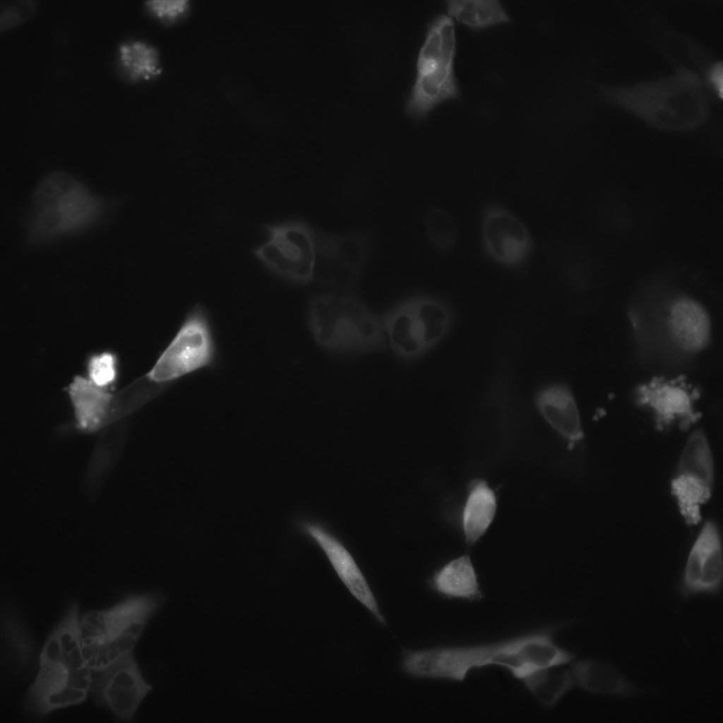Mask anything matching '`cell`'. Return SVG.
<instances>
[{"instance_id": "cell-18", "label": "cell", "mask_w": 723, "mask_h": 723, "mask_svg": "<svg viewBox=\"0 0 723 723\" xmlns=\"http://www.w3.org/2000/svg\"><path fill=\"white\" fill-rule=\"evenodd\" d=\"M534 403L546 423L570 443L583 438L580 408L569 385L554 382L541 387L534 396Z\"/></svg>"}, {"instance_id": "cell-1", "label": "cell", "mask_w": 723, "mask_h": 723, "mask_svg": "<svg viewBox=\"0 0 723 723\" xmlns=\"http://www.w3.org/2000/svg\"><path fill=\"white\" fill-rule=\"evenodd\" d=\"M626 314L636 359L655 374H683L711 345L710 315L688 297L638 299Z\"/></svg>"}, {"instance_id": "cell-24", "label": "cell", "mask_w": 723, "mask_h": 723, "mask_svg": "<svg viewBox=\"0 0 723 723\" xmlns=\"http://www.w3.org/2000/svg\"><path fill=\"white\" fill-rule=\"evenodd\" d=\"M116 56L119 72L131 82L153 79L162 71L158 50L141 40H130L121 43Z\"/></svg>"}, {"instance_id": "cell-25", "label": "cell", "mask_w": 723, "mask_h": 723, "mask_svg": "<svg viewBox=\"0 0 723 723\" xmlns=\"http://www.w3.org/2000/svg\"><path fill=\"white\" fill-rule=\"evenodd\" d=\"M446 9L450 18L475 30L510 20L498 0H448Z\"/></svg>"}, {"instance_id": "cell-23", "label": "cell", "mask_w": 723, "mask_h": 723, "mask_svg": "<svg viewBox=\"0 0 723 723\" xmlns=\"http://www.w3.org/2000/svg\"><path fill=\"white\" fill-rule=\"evenodd\" d=\"M497 503L494 491L482 479L474 481L462 512V527L467 544H474L493 522Z\"/></svg>"}, {"instance_id": "cell-14", "label": "cell", "mask_w": 723, "mask_h": 723, "mask_svg": "<svg viewBox=\"0 0 723 723\" xmlns=\"http://www.w3.org/2000/svg\"><path fill=\"white\" fill-rule=\"evenodd\" d=\"M153 686L145 679L133 651L92 670L90 693L96 705L122 721H131Z\"/></svg>"}, {"instance_id": "cell-5", "label": "cell", "mask_w": 723, "mask_h": 723, "mask_svg": "<svg viewBox=\"0 0 723 723\" xmlns=\"http://www.w3.org/2000/svg\"><path fill=\"white\" fill-rule=\"evenodd\" d=\"M306 318L317 346L330 354L354 356L388 349L381 317L353 294L312 295Z\"/></svg>"}, {"instance_id": "cell-12", "label": "cell", "mask_w": 723, "mask_h": 723, "mask_svg": "<svg viewBox=\"0 0 723 723\" xmlns=\"http://www.w3.org/2000/svg\"><path fill=\"white\" fill-rule=\"evenodd\" d=\"M268 239L253 249L255 257L272 273L287 282H313L314 229L300 220L264 225Z\"/></svg>"}, {"instance_id": "cell-10", "label": "cell", "mask_w": 723, "mask_h": 723, "mask_svg": "<svg viewBox=\"0 0 723 723\" xmlns=\"http://www.w3.org/2000/svg\"><path fill=\"white\" fill-rule=\"evenodd\" d=\"M455 52L454 22L448 15L438 14L429 24L418 54L416 78L406 104L412 117L423 118L441 102L459 96Z\"/></svg>"}, {"instance_id": "cell-26", "label": "cell", "mask_w": 723, "mask_h": 723, "mask_svg": "<svg viewBox=\"0 0 723 723\" xmlns=\"http://www.w3.org/2000/svg\"><path fill=\"white\" fill-rule=\"evenodd\" d=\"M361 274L346 267L325 250L314 244L313 281L330 292L353 294Z\"/></svg>"}, {"instance_id": "cell-32", "label": "cell", "mask_w": 723, "mask_h": 723, "mask_svg": "<svg viewBox=\"0 0 723 723\" xmlns=\"http://www.w3.org/2000/svg\"><path fill=\"white\" fill-rule=\"evenodd\" d=\"M31 1H20V4H15L14 6H10L6 7V8L1 12L0 15V28L2 29H7L12 26V25H16L23 20L24 18L28 16L29 12L32 11L33 5H30L29 3Z\"/></svg>"}, {"instance_id": "cell-16", "label": "cell", "mask_w": 723, "mask_h": 723, "mask_svg": "<svg viewBox=\"0 0 723 723\" xmlns=\"http://www.w3.org/2000/svg\"><path fill=\"white\" fill-rule=\"evenodd\" d=\"M722 579L720 534L717 525L710 520L703 525L690 550L677 590L686 599L717 595Z\"/></svg>"}, {"instance_id": "cell-4", "label": "cell", "mask_w": 723, "mask_h": 723, "mask_svg": "<svg viewBox=\"0 0 723 723\" xmlns=\"http://www.w3.org/2000/svg\"><path fill=\"white\" fill-rule=\"evenodd\" d=\"M543 655L540 640L528 633L491 643L407 651L402 666L414 677L451 681H462L475 669L498 667L521 681L541 666Z\"/></svg>"}, {"instance_id": "cell-9", "label": "cell", "mask_w": 723, "mask_h": 723, "mask_svg": "<svg viewBox=\"0 0 723 723\" xmlns=\"http://www.w3.org/2000/svg\"><path fill=\"white\" fill-rule=\"evenodd\" d=\"M381 317L388 348L400 361L411 363L447 337L455 316L447 301L419 294L398 302Z\"/></svg>"}, {"instance_id": "cell-11", "label": "cell", "mask_w": 723, "mask_h": 723, "mask_svg": "<svg viewBox=\"0 0 723 723\" xmlns=\"http://www.w3.org/2000/svg\"><path fill=\"white\" fill-rule=\"evenodd\" d=\"M700 390L683 374H655L635 385L633 405L645 412L659 431H688L702 417Z\"/></svg>"}, {"instance_id": "cell-31", "label": "cell", "mask_w": 723, "mask_h": 723, "mask_svg": "<svg viewBox=\"0 0 723 723\" xmlns=\"http://www.w3.org/2000/svg\"><path fill=\"white\" fill-rule=\"evenodd\" d=\"M145 7L152 16L163 23H172L186 16L191 4L189 0H148Z\"/></svg>"}, {"instance_id": "cell-3", "label": "cell", "mask_w": 723, "mask_h": 723, "mask_svg": "<svg viewBox=\"0 0 723 723\" xmlns=\"http://www.w3.org/2000/svg\"><path fill=\"white\" fill-rule=\"evenodd\" d=\"M114 202L93 193L73 175L54 171L35 187L24 219L28 246L45 244L101 224Z\"/></svg>"}, {"instance_id": "cell-8", "label": "cell", "mask_w": 723, "mask_h": 723, "mask_svg": "<svg viewBox=\"0 0 723 723\" xmlns=\"http://www.w3.org/2000/svg\"><path fill=\"white\" fill-rule=\"evenodd\" d=\"M218 357L210 313L196 304L145 374L142 392L148 401L184 377L216 366Z\"/></svg>"}, {"instance_id": "cell-27", "label": "cell", "mask_w": 723, "mask_h": 723, "mask_svg": "<svg viewBox=\"0 0 723 723\" xmlns=\"http://www.w3.org/2000/svg\"><path fill=\"white\" fill-rule=\"evenodd\" d=\"M563 666L542 669L522 681L527 689L545 707L554 706L574 685L570 670Z\"/></svg>"}, {"instance_id": "cell-29", "label": "cell", "mask_w": 723, "mask_h": 723, "mask_svg": "<svg viewBox=\"0 0 723 723\" xmlns=\"http://www.w3.org/2000/svg\"><path fill=\"white\" fill-rule=\"evenodd\" d=\"M3 633L6 648L15 667L25 669L30 664L34 654V647L27 629L12 613H6L2 618Z\"/></svg>"}, {"instance_id": "cell-13", "label": "cell", "mask_w": 723, "mask_h": 723, "mask_svg": "<svg viewBox=\"0 0 723 723\" xmlns=\"http://www.w3.org/2000/svg\"><path fill=\"white\" fill-rule=\"evenodd\" d=\"M714 461L705 432L700 429L689 435L670 483L671 493L688 525L701 520V507L712 495Z\"/></svg>"}, {"instance_id": "cell-15", "label": "cell", "mask_w": 723, "mask_h": 723, "mask_svg": "<svg viewBox=\"0 0 723 723\" xmlns=\"http://www.w3.org/2000/svg\"><path fill=\"white\" fill-rule=\"evenodd\" d=\"M481 241L489 260L515 272L525 270L534 241L525 224L503 205L489 203L482 210Z\"/></svg>"}, {"instance_id": "cell-20", "label": "cell", "mask_w": 723, "mask_h": 723, "mask_svg": "<svg viewBox=\"0 0 723 723\" xmlns=\"http://www.w3.org/2000/svg\"><path fill=\"white\" fill-rule=\"evenodd\" d=\"M68 392L80 430L92 433L107 424L112 396L105 388L95 385L88 378L78 376L69 385Z\"/></svg>"}, {"instance_id": "cell-19", "label": "cell", "mask_w": 723, "mask_h": 723, "mask_svg": "<svg viewBox=\"0 0 723 723\" xmlns=\"http://www.w3.org/2000/svg\"><path fill=\"white\" fill-rule=\"evenodd\" d=\"M570 671L574 684L592 694L620 697L632 696L638 688L611 664L594 659L573 662Z\"/></svg>"}, {"instance_id": "cell-6", "label": "cell", "mask_w": 723, "mask_h": 723, "mask_svg": "<svg viewBox=\"0 0 723 723\" xmlns=\"http://www.w3.org/2000/svg\"><path fill=\"white\" fill-rule=\"evenodd\" d=\"M164 594L148 592L129 594L102 609L80 616L83 651L92 670L107 666L133 652L147 624L162 608Z\"/></svg>"}, {"instance_id": "cell-7", "label": "cell", "mask_w": 723, "mask_h": 723, "mask_svg": "<svg viewBox=\"0 0 723 723\" xmlns=\"http://www.w3.org/2000/svg\"><path fill=\"white\" fill-rule=\"evenodd\" d=\"M611 100L659 128L683 129L701 123L708 102L703 83L681 69L667 78L607 90Z\"/></svg>"}, {"instance_id": "cell-22", "label": "cell", "mask_w": 723, "mask_h": 723, "mask_svg": "<svg viewBox=\"0 0 723 723\" xmlns=\"http://www.w3.org/2000/svg\"><path fill=\"white\" fill-rule=\"evenodd\" d=\"M314 244L362 274L371 252L372 235L367 231L341 234L315 230Z\"/></svg>"}, {"instance_id": "cell-17", "label": "cell", "mask_w": 723, "mask_h": 723, "mask_svg": "<svg viewBox=\"0 0 723 723\" xmlns=\"http://www.w3.org/2000/svg\"><path fill=\"white\" fill-rule=\"evenodd\" d=\"M302 527L321 548L349 592L378 622L383 623L385 619L381 613L373 592L354 558L346 547L321 527L306 523Z\"/></svg>"}, {"instance_id": "cell-2", "label": "cell", "mask_w": 723, "mask_h": 723, "mask_svg": "<svg viewBox=\"0 0 723 723\" xmlns=\"http://www.w3.org/2000/svg\"><path fill=\"white\" fill-rule=\"evenodd\" d=\"M80 616L79 604L72 602L44 641L25 698L26 711L33 717L80 705L90 693L92 669L83 651Z\"/></svg>"}, {"instance_id": "cell-28", "label": "cell", "mask_w": 723, "mask_h": 723, "mask_svg": "<svg viewBox=\"0 0 723 723\" xmlns=\"http://www.w3.org/2000/svg\"><path fill=\"white\" fill-rule=\"evenodd\" d=\"M424 226L432 246L442 253L452 251L458 241V227L453 216L444 209L432 205L425 214Z\"/></svg>"}, {"instance_id": "cell-30", "label": "cell", "mask_w": 723, "mask_h": 723, "mask_svg": "<svg viewBox=\"0 0 723 723\" xmlns=\"http://www.w3.org/2000/svg\"><path fill=\"white\" fill-rule=\"evenodd\" d=\"M116 357L104 352L92 356L88 362V378L95 385L105 388L117 377Z\"/></svg>"}, {"instance_id": "cell-33", "label": "cell", "mask_w": 723, "mask_h": 723, "mask_svg": "<svg viewBox=\"0 0 723 723\" xmlns=\"http://www.w3.org/2000/svg\"><path fill=\"white\" fill-rule=\"evenodd\" d=\"M722 63L715 64L708 72V79L719 96L722 95Z\"/></svg>"}, {"instance_id": "cell-21", "label": "cell", "mask_w": 723, "mask_h": 723, "mask_svg": "<svg viewBox=\"0 0 723 723\" xmlns=\"http://www.w3.org/2000/svg\"><path fill=\"white\" fill-rule=\"evenodd\" d=\"M430 587L448 599L475 602L483 597L477 573L468 555L458 556L436 570Z\"/></svg>"}]
</instances>
